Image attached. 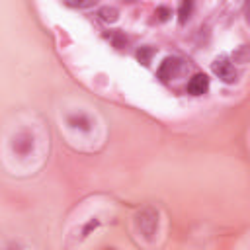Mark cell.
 Instances as JSON below:
<instances>
[{"instance_id":"cell-1","label":"cell","mask_w":250,"mask_h":250,"mask_svg":"<svg viewBox=\"0 0 250 250\" xmlns=\"http://www.w3.org/2000/svg\"><path fill=\"white\" fill-rule=\"evenodd\" d=\"M8 148L16 158H29L35 150V133L31 127L23 125L20 129H16L8 141Z\"/></svg>"},{"instance_id":"cell-2","label":"cell","mask_w":250,"mask_h":250,"mask_svg":"<svg viewBox=\"0 0 250 250\" xmlns=\"http://www.w3.org/2000/svg\"><path fill=\"white\" fill-rule=\"evenodd\" d=\"M158 211L154 207H145L135 215V229L145 240H152L158 234Z\"/></svg>"},{"instance_id":"cell-3","label":"cell","mask_w":250,"mask_h":250,"mask_svg":"<svg viewBox=\"0 0 250 250\" xmlns=\"http://www.w3.org/2000/svg\"><path fill=\"white\" fill-rule=\"evenodd\" d=\"M64 121H66L68 129H72L74 133H80V135H92L96 129V119L84 109L68 111L64 115Z\"/></svg>"},{"instance_id":"cell-4","label":"cell","mask_w":250,"mask_h":250,"mask_svg":"<svg viewBox=\"0 0 250 250\" xmlns=\"http://www.w3.org/2000/svg\"><path fill=\"white\" fill-rule=\"evenodd\" d=\"M211 70H213V74H215L221 82H225V84H234V82L238 80V70H236L232 59H229L227 55L217 57V59L211 62Z\"/></svg>"},{"instance_id":"cell-5","label":"cell","mask_w":250,"mask_h":250,"mask_svg":"<svg viewBox=\"0 0 250 250\" xmlns=\"http://www.w3.org/2000/svg\"><path fill=\"white\" fill-rule=\"evenodd\" d=\"M182 70H184V62H182L178 57H166V59L158 64L156 74H158V78H160L162 82H170V80H174Z\"/></svg>"},{"instance_id":"cell-6","label":"cell","mask_w":250,"mask_h":250,"mask_svg":"<svg viewBox=\"0 0 250 250\" xmlns=\"http://www.w3.org/2000/svg\"><path fill=\"white\" fill-rule=\"evenodd\" d=\"M188 94L189 96H203L209 92V76L203 74V72H195L189 80H188V86H186Z\"/></svg>"},{"instance_id":"cell-7","label":"cell","mask_w":250,"mask_h":250,"mask_svg":"<svg viewBox=\"0 0 250 250\" xmlns=\"http://www.w3.org/2000/svg\"><path fill=\"white\" fill-rule=\"evenodd\" d=\"M191 10H193V4L191 2H182L178 6V21L180 23H186L189 20V16H191Z\"/></svg>"},{"instance_id":"cell-8","label":"cell","mask_w":250,"mask_h":250,"mask_svg":"<svg viewBox=\"0 0 250 250\" xmlns=\"http://www.w3.org/2000/svg\"><path fill=\"white\" fill-rule=\"evenodd\" d=\"M100 18H102L104 21H115V20H117V10L105 6V8L100 10Z\"/></svg>"},{"instance_id":"cell-9","label":"cell","mask_w":250,"mask_h":250,"mask_svg":"<svg viewBox=\"0 0 250 250\" xmlns=\"http://www.w3.org/2000/svg\"><path fill=\"white\" fill-rule=\"evenodd\" d=\"M154 16H158V21H166V20L172 16V12H170L168 6H158L156 12H154Z\"/></svg>"},{"instance_id":"cell-10","label":"cell","mask_w":250,"mask_h":250,"mask_svg":"<svg viewBox=\"0 0 250 250\" xmlns=\"http://www.w3.org/2000/svg\"><path fill=\"white\" fill-rule=\"evenodd\" d=\"M98 225H100V221H98V219H90V221L84 225V229H82V236H88V234H90V230H92V229H96Z\"/></svg>"},{"instance_id":"cell-11","label":"cell","mask_w":250,"mask_h":250,"mask_svg":"<svg viewBox=\"0 0 250 250\" xmlns=\"http://www.w3.org/2000/svg\"><path fill=\"white\" fill-rule=\"evenodd\" d=\"M0 250H27V248L21 246V244H18V242H8V244L0 246Z\"/></svg>"},{"instance_id":"cell-12","label":"cell","mask_w":250,"mask_h":250,"mask_svg":"<svg viewBox=\"0 0 250 250\" xmlns=\"http://www.w3.org/2000/svg\"><path fill=\"white\" fill-rule=\"evenodd\" d=\"M104 250H117V248H113V246H107V248H104Z\"/></svg>"}]
</instances>
